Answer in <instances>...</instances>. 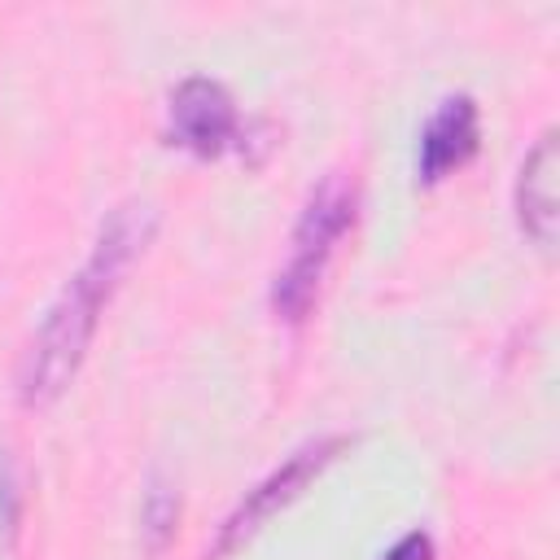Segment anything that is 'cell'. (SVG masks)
<instances>
[{"label":"cell","mask_w":560,"mask_h":560,"mask_svg":"<svg viewBox=\"0 0 560 560\" xmlns=\"http://www.w3.org/2000/svg\"><path fill=\"white\" fill-rule=\"evenodd\" d=\"M477 140H481L477 101H472L468 92L442 96V101L433 105V114L424 118L420 140H416V179H420V184L446 179L451 171H459V166L477 153Z\"/></svg>","instance_id":"5"},{"label":"cell","mask_w":560,"mask_h":560,"mask_svg":"<svg viewBox=\"0 0 560 560\" xmlns=\"http://www.w3.org/2000/svg\"><path fill=\"white\" fill-rule=\"evenodd\" d=\"M166 131L171 144L197 153V158H219L236 144L241 136V118H236V101L232 92L210 79V74H188L166 105Z\"/></svg>","instance_id":"4"},{"label":"cell","mask_w":560,"mask_h":560,"mask_svg":"<svg viewBox=\"0 0 560 560\" xmlns=\"http://www.w3.org/2000/svg\"><path fill=\"white\" fill-rule=\"evenodd\" d=\"M354 214H359V188L346 171H328L306 192L302 214L289 236V258L280 262V271L271 280V311L284 324L306 319V311L315 306L324 271L332 262V249L354 228Z\"/></svg>","instance_id":"2"},{"label":"cell","mask_w":560,"mask_h":560,"mask_svg":"<svg viewBox=\"0 0 560 560\" xmlns=\"http://www.w3.org/2000/svg\"><path fill=\"white\" fill-rule=\"evenodd\" d=\"M350 446V438H319V442H306V446H298L284 464H276L254 490H245V499L228 512V521L219 525V538L210 542V551H206V560H228L232 551H241L276 512H284L293 499H302V490L341 455Z\"/></svg>","instance_id":"3"},{"label":"cell","mask_w":560,"mask_h":560,"mask_svg":"<svg viewBox=\"0 0 560 560\" xmlns=\"http://www.w3.org/2000/svg\"><path fill=\"white\" fill-rule=\"evenodd\" d=\"M175 525H179V494L153 472L149 477V490L140 499V538L149 551H162L171 538H175Z\"/></svg>","instance_id":"7"},{"label":"cell","mask_w":560,"mask_h":560,"mask_svg":"<svg viewBox=\"0 0 560 560\" xmlns=\"http://www.w3.org/2000/svg\"><path fill=\"white\" fill-rule=\"evenodd\" d=\"M381 560H433V538H429L424 529H411V534H402Z\"/></svg>","instance_id":"8"},{"label":"cell","mask_w":560,"mask_h":560,"mask_svg":"<svg viewBox=\"0 0 560 560\" xmlns=\"http://www.w3.org/2000/svg\"><path fill=\"white\" fill-rule=\"evenodd\" d=\"M18 529V490H13V472L0 459V534L9 538Z\"/></svg>","instance_id":"9"},{"label":"cell","mask_w":560,"mask_h":560,"mask_svg":"<svg viewBox=\"0 0 560 560\" xmlns=\"http://www.w3.org/2000/svg\"><path fill=\"white\" fill-rule=\"evenodd\" d=\"M556 179H560V140L547 127L534 140V149L525 153V162L516 171V192H512L516 223H521V232L542 254L556 249V228H560V192H556Z\"/></svg>","instance_id":"6"},{"label":"cell","mask_w":560,"mask_h":560,"mask_svg":"<svg viewBox=\"0 0 560 560\" xmlns=\"http://www.w3.org/2000/svg\"><path fill=\"white\" fill-rule=\"evenodd\" d=\"M158 232V206L153 201H122L101 219V232L83 258V267L61 284V293L48 302L22 363H18V398L22 407H52L70 381L79 376L88 346L101 328V311L109 306L114 289L131 271V262L144 254V245Z\"/></svg>","instance_id":"1"}]
</instances>
